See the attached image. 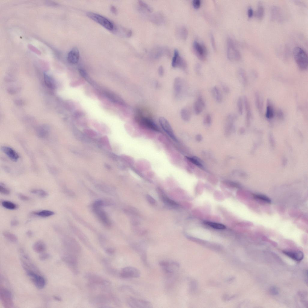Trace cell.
<instances>
[{
	"label": "cell",
	"mask_w": 308,
	"mask_h": 308,
	"mask_svg": "<svg viewBox=\"0 0 308 308\" xmlns=\"http://www.w3.org/2000/svg\"><path fill=\"white\" fill-rule=\"evenodd\" d=\"M85 278L89 281V286L91 288H96L100 286L101 288H109L111 285V282L95 273L88 272L86 274Z\"/></svg>",
	"instance_id": "obj_1"
},
{
	"label": "cell",
	"mask_w": 308,
	"mask_h": 308,
	"mask_svg": "<svg viewBox=\"0 0 308 308\" xmlns=\"http://www.w3.org/2000/svg\"><path fill=\"white\" fill-rule=\"evenodd\" d=\"M293 55L295 61L299 68L301 70L307 69L308 66L307 55L302 48L297 46L293 50Z\"/></svg>",
	"instance_id": "obj_2"
},
{
	"label": "cell",
	"mask_w": 308,
	"mask_h": 308,
	"mask_svg": "<svg viewBox=\"0 0 308 308\" xmlns=\"http://www.w3.org/2000/svg\"><path fill=\"white\" fill-rule=\"evenodd\" d=\"M87 15L90 19L99 24L109 31H112L114 28L113 23L109 20L99 14L93 13H88Z\"/></svg>",
	"instance_id": "obj_3"
},
{
	"label": "cell",
	"mask_w": 308,
	"mask_h": 308,
	"mask_svg": "<svg viewBox=\"0 0 308 308\" xmlns=\"http://www.w3.org/2000/svg\"><path fill=\"white\" fill-rule=\"evenodd\" d=\"M126 302L128 305L131 308H151L153 307V305L150 302L133 297L128 298Z\"/></svg>",
	"instance_id": "obj_4"
},
{
	"label": "cell",
	"mask_w": 308,
	"mask_h": 308,
	"mask_svg": "<svg viewBox=\"0 0 308 308\" xmlns=\"http://www.w3.org/2000/svg\"><path fill=\"white\" fill-rule=\"evenodd\" d=\"M227 56L231 61L239 60L241 58V55L239 51L235 46L233 40L229 38L227 41Z\"/></svg>",
	"instance_id": "obj_5"
},
{
	"label": "cell",
	"mask_w": 308,
	"mask_h": 308,
	"mask_svg": "<svg viewBox=\"0 0 308 308\" xmlns=\"http://www.w3.org/2000/svg\"><path fill=\"white\" fill-rule=\"evenodd\" d=\"M90 302L93 305L99 306V307H110L108 306V305L109 303L112 302L111 295L100 294L97 295L91 299Z\"/></svg>",
	"instance_id": "obj_6"
},
{
	"label": "cell",
	"mask_w": 308,
	"mask_h": 308,
	"mask_svg": "<svg viewBox=\"0 0 308 308\" xmlns=\"http://www.w3.org/2000/svg\"><path fill=\"white\" fill-rule=\"evenodd\" d=\"M0 298L4 307L10 308L13 307V303L12 294L7 289L1 288Z\"/></svg>",
	"instance_id": "obj_7"
},
{
	"label": "cell",
	"mask_w": 308,
	"mask_h": 308,
	"mask_svg": "<svg viewBox=\"0 0 308 308\" xmlns=\"http://www.w3.org/2000/svg\"><path fill=\"white\" fill-rule=\"evenodd\" d=\"M159 264L164 271L170 274L174 273L180 267L179 263L174 261H162Z\"/></svg>",
	"instance_id": "obj_8"
},
{
	"label": "cell",
	"mask_w": 308,
	"mask_h": 308,
	"mask_svg": "<svg viewBox=\"0 0 308 308\" xmlns=\"http://www.w3.org/2000/svg\"><path fill=\"white\" fill-rule=\"evenodd\" d=\"M141 275L140 271L132 267H127L121 270L120 273V277L124 279L138 278Z\"/></svg>",
	"instance_id": "obj_9"
},
{
	"label": "cell",
	"mask_w": 308,
	"mask_h": 308,
	"mask_svg": "<svg viewBox=\"0 0 308 308\" xmlns=\"http://www.w3.org/2000/svg\"><path fill=\"white\" fill-rule=\"evenodd\" d=\"M63 259L70 267L75 274H79V271L77 268L78 261L76 255L73 254H67L64 256Z\"/></svg>",
	"instance_id": "obj_10"
},
{
	"label": "cell",
	"mask_w": 308,
	"mask_h": 308,
	"mask_svg": "<svg viewBox=\"0 0 308 308\" xmlns=\"http://www.w3.org/2000/svg\"><path fill=\"white\" fill-rule=\"evenodd\" d=\"M102 203L101 201H96L93 206V208L95 212L103 223L106 225L109 226L110 222L105 212L101 209Z\"/></svg>",
	"instance_id": "obj_11"
},
{
	"label": "cell",
	"mask_w": 308,
	"mask_h": 308,
	"mask_svg": "<svg viewBox=\"0 0 308 308\" xmlns=\"http://www.w3.org/2000/svg\"><path fill=\"white\" fill-rule=\"evenodd\" d=\"M172 65L174 68H179L183 70H185L187 68V63L185 60L180 56L179 51L175 49L174 52V55L173 57Z\"/></svg>",
	"instance_id": "obj_12"
},
{
	"label": "cell",
	"mask_w": 308,
	"mask_h": 308,
	"mask_svg": "<svg viewBox=\"0 0 308 308\" xmlns=\"http://www.w3.org/2000/svg\"><path fill=\"white\" fill-rule=\"evenodd\" d=\"M193 46L194 52L198 57L201 60H205L207 54L205 46L196 41L194 42Z\"/></svg>",
	"instance_id": "obj_13"
},
{
	"label": "cell",
	"mask_w": 308,
	"mask_h": 308,
	"mask_svg": "<svg viewBox=\"0 0 308 308\" xmlns=\"http://www.w3.org/2000/svg\"><path fill=\"white\" fill-rule=\"evenodd\" d=\"M160 124L162 129L173 140L176 141V137L169 122L165 118L160 117L159 119Z\"/></svg>",
	"instance_id": "obj_14"
},
{
	"label": "cell",
	"mask_w": 308,
	"mask_h": 308,
	"mask_svg": "<svg viewBox=\"0 0 308 308\" xmlns=\"http://www.w3.org/2000/svg\"><path fill=\"white\" fill-rule=\"evenodd\" d=\"M137 119L141 124L146 127L156 131L159 130L157 125L151 119L140 115H138Z\"/></svg>",
	"instance_id": "obj_15"
},
{
	"label": "cell",
	"mask_w": 308,
	"mask_h": 308,
	"mask_svg": "<svg viewBox=\"0 0 308 308\" xmlns=\"http://www.w3.org/2000/svg\"><path fill=\"white\" fill-rule=\"evenodd\" d=\"M183 81L179 78H176L174 82L173 89L174 93L177 97H180L182 95L184 89V84Z\"/></svg>",
	"instance_id": "obj_16"
},
{
	"label": "cell",
	"mask_w": 308,
	"mask_h": 308,
	"mask_svg": "<svg viewBox=\"0 0 308 308\" xmlns=\"http://www.w3.org/2000/svg\"><path fill=\"white\" fill-rule=\"evenodd\" d=\"M80 56L78 49L76 48L72 49L69 52L67 56L68 62L71 64H74L78 63Z\"/></svg>",
	"instance_id": "obj_17"
},
{
	"label": "cell",
	"mask_w": 308,
	"mask_h": 308,
	"mask_svg": "<svg viewBox=\"0 0 308 308\" xmlns=\"http://www.w3.org/2000/svg\"><path fill=\"white\" fill-rule=\"evenodd\" d=\"M1 150L12 161L16 162L18 161L19 156L18 153L13 149L7 146H3Z\"/></svg>",
	"instance_id": "obj_18"
},
{
	"label": "cell",
	"mask_w": 308,
	"mask_h": 308,
	"mask_svg": "<svg viewBox=\"0 0 308 308\" xmlns=\"http://www.w3.org/2000/svg\"><path fill=\"white\" fill-rule=\"evenodd\" d=\"M283 252L285 255L288 257L297 262L301 261L304 257L303 253L301 251L284 250Z\"/></svg>",
	"instance_id": "obj_19"
},
{
	"label": "cell",
	"mask_w": 308,
	"mask_h": 308,
	"mask_svg": "<svg viewBox=\"0 0 308 308\" xmlns=\"http://www.w3.org/2000/svg\"><path fill=\"white\" fill-rule=\"evenodd\" d=\"M205 102L202 96H199L194 104V109L196 115L200 114L205 107Z\"/></svg>",
	"instance_id": "obj_20"
},
{
	"label": "cell",
	"mask_w": 308,
	"mask_h": 308,
	"mask_svg": "<svg viewBox=\"0 0 308 308\" xmlns=\"http://www.w3.org/2000/svg\"><path fill=\"white\" fill-rule=\"evenodd\" d=\"M35 286L38 289H42L45 286L46 281L43 276L37 274L31 278Z\"/></svg>",
	"instance_id": "obj_21"
},
{
	"label": "cell",
	"mask_w": 308,
	"mask_h": 308,
	"mask_svg": "<svg viewBox=\"0 0 308 308\" xmlns=\"http://www.w3.org/2000/svg\"><path fill=\"white\" fill-rule=\"evenodd\" d=\"M50 129L49 127L46 125H43L39 127L36 131L37 135L40 138H44L47 137L49 134Z\"/></svg>",
	"instance_id": "obj_22"
},
{
	"label": "cell",
	"mask_w": 308,
	"mask_h": 308,
	"mask_svg": "<svg viewBox=\"0 0 308 308\" xmlns=\"http://www.w3.org/2000/svg\"><path fill=\"white\" fill-rule=\"evenodd\" d=\"M46 245L42 241H39L35 242L33 245V249L37 253H42L46 249Z\"/></svg>",
	"instance_id": "obj_23"
},
{
	"label": "cell",
	"mask_w": 308,
	"mask_h": 308,
	"mask_svg": "<svg viewBox=\"0 0 308 308\" xmlns=\"http://www.w3.org/2000/svg\"><path fill=\"white\" fill-rule=\"evenodd\" d=\"M280 11L279 8L277 7H272L271 10V18L272 20H277L280 21L281 16Z\"/></svg>",
	"instance_id": "obj_24"
},
{
	"label": "cell",
	"mask_w": 308,
	"mask_h": 308,
	"mask_svg": "<svg viewBox=\"0 0 308 308\" xmlns=\"http://www.w3.org/2000/svg\"><path fill=\"white\" fill-rule=\"evenodd\" d=\"M33 214L40 217L47 218L55 214V212L51 210H44L34 212L33 213Z\"/></svg>",
	"instance_id": "obj_25"
},
{
	"label": "cell",
	"mask_w": 308,
	"mask_h": 308,
	"mask_svg": "<svg viewBox=\"0 0 308 308\" xmlns=\"http://www.w3.org/2000/svg\"><path fill=\"white\" fill-rule=\"evenodd\" d=\"M166 51L165 48L162 47L156 48L152 51L151 56L155 58H159L165 54Z\"/></svg>",
	"instance_id": "obj_26"
},
{
	"label": "cell",
	"mask_w": 308,
	"mask_h": 308,
	"mask_svg": "<svg viewBox=\"0 0 308 308\" xmlns=\"http://www.w3.org/2000/svg\"><path fill=\"white\" fill-rule=\"evenodd\" d=\"M212 94L217 102L220 103L222 100V96L221 91L216 87H214L212 90Z\"/></svg>",
	"instance_id": "obj_27"
},
{
	"label": "cell",
	"mask_w": 308,
	"mask_h": 308,
	"mask_svg": "<svg viewBox=\"0 0 308 308\" xmlns=\"http://www.w3.org/2000/svg\"><path fill=\"white\" fill-rule=\"evenodd\" d=\"M3 235L7 239L12 243H16L18 241L17 236L8 231H4L3 233Z\"/></svg>",
	"instance_id": "obj_28"
},
{
	"label": "cell",
	"mask_w": 308,
	"mask_h": 308,
	"mask_svg": "<svg viewBox=\"0 0 308 308\" xmlns=\"http://www.w3.org/2000/svg\"><path fill=\"white\" fill-rule=\"evenodd\" d=\"M44 78L45 83L48 87L53 89L55 87L54 81L49 75L46 73L44 75Z\"/></svg>",
	"instance_id": "obj_29"
},
{
	"label": "cell",
	"mask_w": 308,
	"mask_h": 308,
	"mask_svg": "<svg viewBox=\"0 0 308 308\" xmlns=\"http://www.w3.org/2000/svg\"><path fill=\"white\" fill-rule=\"evenodd\" d=\"M267 103L266 117L268 119H271L274 116V109L270 101L268 100Z\"/></svg>",
	"instance_id": "obj_30"
},
{
	"label": "cell",
	"mask_w": 308,
	"mask_h": 308,
	"mask_svg": "<svg viewBox=\"0 0 308 308\" xmlns=\"http://www.w3.org/2000/svg\"><path fill=\"white\" fill-rule=\"evenodd\" d=\"M151 20L154 23L161 24L164 22V19L162 14L157 13L154 14L151 16Z\"/></svg>",
	"instance_id": "obj_31"
},
{
	"label": "cell",
	"mask_w": 308,
	"mask_h": 308,
	"mask_svg": "<svg viewBox=\"0 0 308 308\" xmlns=\"http://www.w3.org/2000/svg\"><path fill=\"white\" fill-rule=\"evenodd\" d=\"M243 102L246 112V118L247 120H249L251 116L250 107V104L247 97L245 96L244 97Z\"/></svg>",
	"instance_id": "obj_32"
},
{
	"label": "cell",
	"mask_w": 308,
	"mask_h": 308,
	"mask_svg": "<svg viewBox=\"0 0 308 308\" xmlns=\"http://www.w3.org/2000/svg\"><path fill=\"white\" fill-rule=\"evenodd\" d=\"M1 204L5 208L10 210L16 209L18 206L15 203L10 201L4 200L2 202Z\"/></svg>",
	"instance_id": "obj_33"
},
{
	"label": "cell",
	"mask_w": 308,
	"mask_h": 308,
	"mask_svg": "<svg viewBox=\"0 0 308 308\" xmlns=\"http://www.w3.org/2000/svg\"><path fill=\"white\" fill-rule=\"evenodd\" d=\"M30 192L32 194L36 195L42 198H46L48 195V193L42 189H33L31 190Z\"/></svg>",
	"instance_id": "obj_34"
},
{
	"label": "cell",
	"mask_w": 308,
	"mask_h": 308,
	"mask_svg": "<svg viewBox=\"0 0 308 308\" xmlns=\"http://www.w3.org/2000/svg\"><path fill=\"white\" fill-rule=\"evenodd\" d=\"M238 76L242 84L244 86H246L247 83V79L245 71L242 69H240L238 70Z\"/></svg>",
	"instance_id": "obj_35"
},
{
	"label": "cell",
	"mask_w": 308,
	"mask_h": 308,
	"mask_svg": "<svg viewBox=\"0 0 308 308\" xmlns=\"http://www.w3.org/2000/svg\"><path fill=\"white\" fill-rule=\"evenodd\" d=\"M179 36L183 40H185L188 37V31L186 27H182L179 28L177 31Z\"/></svg>",
	"instance_id": "obj_36"
},
{
	"label": "cell",
	"mask_w": 308,
	"mask_h": 308,
	"mask_svg": "<svg viewBox=\"0 0 308 308\" xmlns=\"http://www.w3.org/2000/svg\"><path fill=\"white\" fill-rule=\"evenodd\" d=\"M264 10L263 6L261 3H259L258 6L257 10L255 15L256 17L259 19H262L264 16Z\"/></svg>",
	"instance_id": "obj_37"
},
{
	"label": "cell",
	"mask_w": 308,
	"mask_h": 308,
	"mask_svg": "<svg viewBox=\"0 0 308 308\" xmlns=\"http://www.w3.org/2000/svg\"><path fill=\"white\" fill-rule=\"evenodd\" d=\"M181 116L182 119L185 121H188L191 119V114L190 111L187 109L184 108L181 111Z\"/></svg>",
	"instance_id": "obj_38"
},
{
	"label": "cell",
	"mask_w": 308,
	"mask_h": 308,
	"mask_svg": "<svg viewBox=\"0 0 308 308\" xmlns=\"http://www.w3.org/2000/svg\"><path fill=\"white\" fill-rule=\"evenodd\" d=\"M205 223L213 228L219 230H224L226 228V227L223 224L212 222L209 221H206Z\"/></svg>",
	"instance_id": "obj_39"
},
{
	"label": "cell",
	"mask_w": 308,
	"mask_h": 308,
	"mask_svg": "<svg viewBox=\"0 0 308 308\" xmlns=\"http://www.w3.org/2000/svg\"><path fill=\"white\" fill-rule=\"evenodd\" d=\"M255 98L256 107L259 112H261L263 107L262 102L261 100L259 94L258 93H256Z\"/></svg>",
	"instance_id": "obj_40"
},
{
	"label": "cell",
	"mask_w": 308,
	"mask_h": 308,
	"mask_svg": "<svg viewBox=\"0 0 308 308\" xmlns=\"http://www.w3.org/2000/svg\"><path fill=\"white\" fill-rule=\"evenodd\" d=\"M254 197L255 198L263 201L268 203H271V200L268 197L262 194H254Z\"/></svg>",
	"instance_id": "obj_41"
},
{
	"label": "cell",
	"mask_w": 308,
	"mask_h": 308,
	"mask_svg": "<svg viewBox=\"0 0 308 308\" xmlns=\"http://www.w3.org/2000/svg\"><path fill=\"white\" fill-rule=\"evenodd\" d=\"M237 105L239 114L242 115L243 112V100L242 98L240 97L238 100Z\"/></svg>",
	"instance_id": "obj_42"
},
{
	"label": "cell",
	"mask_w": 308,
	"mask_h": 308,
	"mask_svg": "<svg viewBox=\"0 0 308 308\" xmlns=\"http://www.w3.org/2000/svg\"><path fill=\"white\" fill-rule=\"evenodd\" d=\"M0 192L3 195H9L10 193V190L3 184H0Z\"/></svg>",
	"instance_id": "obj_43"
},
{
	"label": "cell",
	"mask_w": 308,
	"mask_h": 308,
	"mask_svg": "<svg viewBox=\"0 0 308 308\" xmlns=\"http://www.w3.org/2000/svg\"><path fill=\"white\" fill-rule=\"evenodd\" d=\"M138 2L139 5L149 12L151 13L153 11L152 9L147 4L141 1H139Z\"/></svg>",
	"instance_id": "obj_44"
},
{
	"label": "cell",
	"mask_w": 308,
	"mask_h": 308,
	"mask_svg": "<svg viewBox=\"0 0 308 308\" xmlns=\"http://www.w3.org/2000/svg\"><path fill=\"white\" fill-rule=\"evenodd\" d=\"M85 134L88 136L90 137H96L97 134L94 131L90 129H86L85 131Z\"/></svg>",
	"instance_id": "obj_45"
},
{
	"label": "cell",
	"mask_w": 308,
	"mask_h": 308,
	"mask_svg": "<svg viewBox=\"0 0 308 308\" xmlns=\"http://www.w3.org/2000/svg\"><path fill=\"white\" fill-rule=\"evenodd\" d=\"M271 294L273 295H277L279 292V289L276 286H272L270 289Z\"/></svg>",
	"instance_id": "obj_46"
},
{
	"label": "cell",
	"mask_w": 308,
	"mask_h": 308,
	"mask_svg": "<svg viewBox=\"0 0 308 308\" xmlns=\"http://www.w3.org/2000/svg\"><path fill=\"white\" fill-rule=\"evenodd\" d=\"M50 257V255L47 253H41L39 256V259L41 261H45Z\"/></svg>",
	"instance_id": "obj_47"
},
{
	"label": "cell",
	"mask_w": 308,
	"mask_h": 308,
	"mask_svg": "<svg viewBox=\"0 0 308 308\" xmlns=\"http://www.w3.org/2000/svg\"><path fill=\"white\" fill-rule=\"evenodd\" d=\"M211 122L212 117L209 114H207L204 120V123L206 124L209 125L211 124Z\"/></svg>",
	"instance_id": "obj_48"
},
{
	"label": "cell",
	"mask_w": 308,
	"mask_h": 308,
	"mask_svg": "<svg viewBox=\"0 0 308 308\" xmlns=\"http://www.w3.org/2000/svg\"><path fill=\"white\" fill-rule=\"evenodd\" d=\"M100 140L101 143L103 145L108 146L109 145V141L107 137H103Z\"/></svg>",
	"instance_id": "obj_49"
},
{
	"label": "cell",
	"mask_w": 308,
	"mask_h": 308,
	"mask_svg": "<svg viewBox=\"0 0 308 308\" xmlns=\"http://www.w3.org/2000/svg\"><path fill=\"white\" fill-rule=\"evenodd\" d=\"M193 4L195 8H198L200 6L201 1L200 0H193Z\"/></svg>",
	"instance_id": "obj_50"
},
{
	"label": "cell",
	"mask_w": 308,
	"mask_h": 308,
	"mask_svg": "<svg viewBox=\"0 0 308 308\" xmlns=\"http://www.w3.org/2000/svg\"><path fill=\"white\" fill-rule=\"evenodd\" d=\"M18 197L20 200L23 201H28L30 199L29 197L22 194H19Z\"/></svg>",
	"instance_id": "obj_51"
},
{
	"label": "cell",
	"mask_w": 308,
	"mask_h": 308,
	"mask_svg": "<svg viewBox=\"0 0 308 308\" xmlns=\"http://www.w3.org/2000/svg\"><path fill=\"white\" fill-rule=\"evenodd\" d=\"M105 251L107 254L110 255L113 254L115 252L114 249L112 248H107L105 249Z\"/></svg>",
	"instance_id": "obj_52"
},
{
	"label": "cell",
	"mask_w": 308,
	"mask_h": 308,
	"mask_svg": "<svg viewBox=\"0 0 308 308\" xmlns=\"http://www.w3.org/2000/svg\"><path fill=\"white\" fill-rule=\"evenodd\" d=\"M158 73L160 76H163L164 73V70L163 67L162 66H161L159 67Z\"/></svg>",
	"instance_id": "obj_53"
},
{
	"label": "cell",
	"mask_w": 308,
	"mask_h": 308,
	"mask_svg": "<svg viewBox=\"0 0 308 308\" xmlns=\"http://www.w3.org/2000/svg\"><path fill=\"white\" fill-rule=\"evenodd\" d=\"M222 88L224 92L226 93H228L230 92V89L225 84L222 85Z\"/></svg>",
	"instance_id": "obj_54"
},
{
	"label": "cell",
	"mask_w": 308,
	"mask_h": 308,
	"mask_svg": "<svg viewBox=\"0 0 308 308\" xmlns=\"http://www.w3.org/2000/svg\"><path fill=\"white\" fill-rule=\"evenodd\" d=\"M253 14V11L252 8L250 7L248 10V16L249 18L252 17Z\"/></svg>",
	"instance_id": "obj_55"
},
{
	"label": "cell",
	"mask_w": 308,
	"mask_h": 308,
	"mask_svg": "<svg viewBox=\"0 0 308 308\" xmlns=\"http://www.w3.org/2000/svg\"><path fill=\"white\" fill-rule=\"evenodd\" d=\"M211 40L212 44V47H213V48L215 50L216 49V46H215V40L214 37V36H213V34H211Z\"/></svg>",
	"instance_id": "obj_56"
},
{
	"label": "cell",
	"mask_w": 308,
	"mask_h": 308,
	"mask_svg": "<svg viewBox=\"0 0 308 308\" xmlns=\"http://www.w3.org/2000/svg\"><path fill=\"white\" fill-rule=\"evenodd\" d=\"M201 66L199 64H197L195 67V71L198 74H200Z\"/></svg>",
	"instance_id": "obj_57"
},
{
	"label": "cell",
	"mask_w": 308,
	"mask_h": 308,
	"mask_svg": "<svg viewBox=\"0 0 308 308\" xmlns=\"http://www.w3.org/2000/svg\"><path fill=\"white\" fill-rule=\"evenodd\" d=\"M111 12L115 15H117V11L116 8L114 6H112L111 7Z\"/></svg>",
	"instance_id": "obj_58"
},
{
	"label": "cell",
	"mask_w": 308,
	"mask_h": 308,
	"mask_svg": "<svg viewBox=\"0 0 308 308\" xmlns=\"http://www.w3.org/2000/svg\"><path fill=\"white\" fill-rule=\"evenodd\" d=\"M19 224L18 221L14 219L11 222V224L13 227H15L17 226Z\"/></svg>",
	"instance_id": "obj_59"
},
{
	"label": "cell",
	"mask_w": 308,
	"mask_h": 308,
	"mask_svg": "<svg viewBox=\"0 0 308 308\" xmlns=\"http://www.w3.org/2000/svg\"><path fill=\"white\" fill-rule=\"evenodd\" d=\"M110 156L113 159H114L115 160L117 159L118 158V156L117 155H115V154H114V153H111V155H110Z\"/></svg>",
	"instance_id": "obj_60"
},
{
	"label": "cell",
	"mask_w": 308,
	"mask_h": 308,
	"mask_svg": "<svg viewBox=\"0 0 308 308\" xmlns=\"http://www.w3.org/2000/svg\"><path fill=\"white\" fill-rule=\"evenodd\" d=\"M54 299L57 301H61L62 300L61 298L59 296H53Z\"/></svg>",
	"instance_id": "obj_61"
},
{
	"label": "cell",
	"mask_w": 308,
	"mask_h": 308,
	"mask_svg": "<svg viewBox=\"0 0 308 308\" xmlns=\"http://www.w3.org/2000/svg\"><path fill=\"white\" fill-rule=\"evenodd\" d=\"M33 235V232L31 230H28L27 232V235L29 237H32Z\"/></svg>",
	"instance_id": "obj_62"
},
{
	"label": "cell",
	"mask_w": 308,
	"mask_h": 308,
	"mask_svg": "<svg viewBox=\"0 0 308 308\" xmlns=\"http://www.w3.org/2000/svg\"><path fill=\"white\" fill-rule=\"evenodd\" d=\"M105 167L107 169H110L111 168L110 166L107 164L105 165Z\"/></svg>",
	"instance_id": "obj_63"
}]
</instances>
